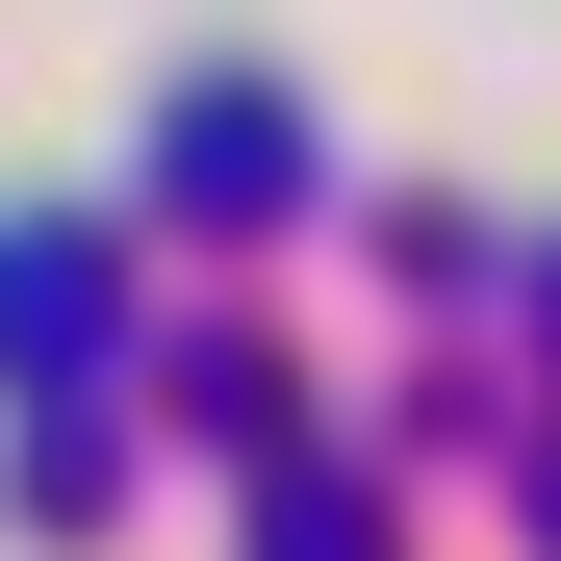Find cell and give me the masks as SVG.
I'll use <instances>...</instances> for the list:
<instances>
[{
	"instance_id": "1",
	"label": "cell",
	"mask_w": 561,
	"mask_h": 561,
	"mask_svg": "<svg viewBox=\"0 0 561 561\" xmlns=\"http://www.w3.org/2000/svg\"><path fill=\"white\" fill-rule=\"evenodd\" d=\"M280 205H307V103L280 77H205L153 128V230H280Z\"/></svg>"
},
{
	"instance_id": "2",
	"label": "cell",
	"mask_w": 561,
	"mask_h": 561,
	"mask_svg": "<svg viewBox=\"0 0 561 561\" xmlns=\"http://www.w3.org/2000/svg\"><path fill=\"white\" fill-rule=\"evenodd\" d=\"M103 332H128V280H103V230H0V383H77Z\"/></svg>"
},
{
	"instance_id": "3",
	"label": "cell",
	"mask_w": 561,
	"mask_h": 561,
	"mask_svg": "<svg viewBox=\"0 0 561 561\" xmlns=\"http://www.w3.org/2000/svg\"><path fill=\"white\" fill-rule=\"evenodd\" d=\"M536 255H561V230H536ZM536 332H561V280H536Z\"/></svg>"
}]
</instances>
